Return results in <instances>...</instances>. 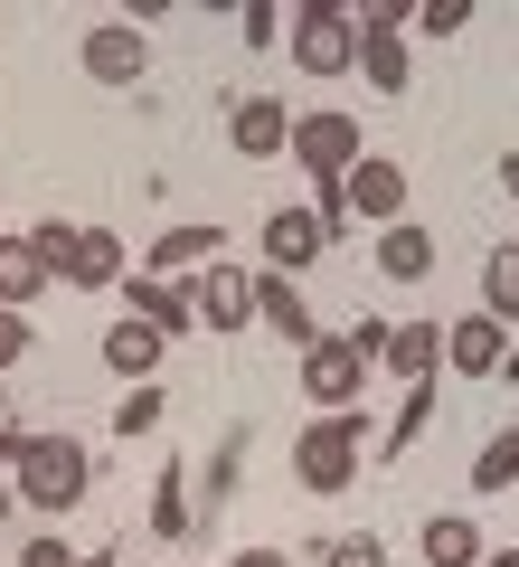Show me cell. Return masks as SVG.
<instances>
[{
  "mask_svg": "<svg viewBox=\"0 0 519 567\" xmlns=\"http://www.w3.org/2000/svg\"><path fill=\"white\" fill-rule=\"evenodd\" d=\"M302 162V181H350V162H360V114H340V104H321V114H293V142H283Z\"/></svg>",
  "mask_w": 519,
  "mask_h": 567,
  "instance_id": "5",
  "label": "cell"
},
{
  "mask_svg": "<svg viewBox=\"0 0 519 567\" xmlns=\"http://www.w3.org/2000/svg\"><path fill=\"white\" fill-rule=\"evenodd\" d=\"M237 464H246V425H227V435H218V454H208V473H199V483H208V502H227V492H237Z\"/></svg>",
  "mask_w": 519,
  "mask_h": 567,
  "instance_id": "28",
  "label": "cell"
},
{
  "mask_svg": "<svg viewBox=\"0 0 519 567\" xmlns=\"http://www.w3.org/2000/svg\"><path fill=\"white\" fill-rule=\"evenodd\" d=\"M463 20H473V0H416V29H425V39H454Z\"/></svg>",
  "mask_w": 519,
  "mask_h": 567,
  "instance_id": "32",
  "label": "cell"
},
{
  "mask_svg": "<svg viewBox=\"0 0 519 567\" xmlns=\"http://www.w3.org/2000/svg\"><path fill=\"white\" fill-rule=\"evenodd\" d=\"M237 29H246V48H283V10L274 0H237Z\"/></svg>",
  "mask_w": 519,
  "mask_h": 567,
  "instance_id": "30",
  "label": "cell"
},
{
  "mask_svg": "<svg viewBox=\"0 0 519 567\" xmlns=\"http://www.w3.org/2000/svg\"><path fill=\"white\" fill-rule=\"evenodd\" d=\"M444 360H454V379H500L510 331H500L491 312H463V322H444Z\"/></svg>",
  "mask_w": 519,
  "mask_h": 567,
  "instance_id": "14",
  "label": "cell"
},
{
  "mask_svg": "<svg viewBox=\"0 0 519 567\" xmlns=\"http://www.w3.org/2000/svg\"><path fill=\"white\" fill-rule=\"evenodd\" d=\"M160 416H170V398H160V379H152V388H133V398L114 406V435H152Z\"/></svg>",
  "mask_w": 519,
  "mask_h": 567,
  "instance_id": "29",
  "label": "cell"
},
{
  "mask_svg": "<svg viewBox=\"0 0 519 567\" xmlns=\"http://www.w3.org/2000/svg\"><path fill=\"white\" fill-rule=\"evenodd\" d=\"M227 142H237V162H274L283 142H293V104H283V95H237Z\"/></svg>",
  "mask_w": 519,
  "mask_h": 567,
  "instance_id": "11",
  "label": "cell"
},
{
  "mask_svg": "<svg viewBox=\"0 0 519 567\" xmlns=\"http://www.w3.org/2000/svg\"><path fill=\"white\" fill-rule=\"evenodd\" d=\"M189 312H199V331H246L256 322V275H246V265H199V275H189Z\"/></svg>",
  "mask_w": 519,
  "mask_h": 567,
  "instance_id": "7",
  "label": "cell"
},
{
  "mask_svg": "<svg viewBox=\"0 0 519 567\" xmlns=\"http://www.w3.org/2000/svg\"><path fill=\"white\" fill-rule=\"evenodd\" d=\"M387 379H397V388H416V379H435V369H444V322H397V331H387Z\"/></svg>",
  "mask_w": 519,
  "mask_h": 567,
  "instance_id": "16",
  "label": "cell"
},
{
  "mask_svg": "<svg viewBox=\"0 0 519 567\" xmlns=\"http://www.w3.org/2000/svg\"><path fill=\"white\" fill-rule=\"evenodd\" d=\"M378 275H387V284H425V275H435V237H425L416 218L378 227Z\"/></svg>",
  "mask_w": 519,
  "mask_h": 567,
  "instance_id": "18",
  "label": "cell"
},
{
  "mask_svg": "<svg viewBox=\"0 0 519 567\" xmlns=\"http://www.w3.org/2000/svg\"><path fill=\"white\" fill-rule=\"evenodd\" d=\"M500 189H510V199H519V152H500Z\"/></svg>",
  "mask_w": 519,
  "mask_h": 567,
  "instance_id": "36",
  "label": "cell"
},
{
  "mask_svg": "<svg viewBox=\"0 0 519 567\" xmlns=\"http://www.w3.org/2000/svg\"><path fill=\"white\" fill-rule=\"evenodd\" d=\"M256 322L274 331V341H293V350L321 341V322H312V303H302V284H293V275H256Z\"/></svg>",
  "mask_w": 519,
  "mask_h": 567,
  "instance_id": "15",
  "label": "cell"
},
{
  "mask_svg": "<svg viewBox=\"0 0 519 567\" xmlns=\"http://www.w3.org/2000/svg\"><path fill=\"white\" fill-rule=\"evenodd\" d=\"M227 567H293V548H237Z\"/></svg>",
  "mask_w": 519,
  "mask_h": 567,
  "instance_id": "35",
  "label": "cell"
},
{
  "mask_svg": "<svg viewBox=\"0 0 519 567\" xmlns=\"http://www.w3.org/2000/svg\"><path fill=\"white\" fill-rule=\"evenodd\" d=\"M283 58L302 66V76H340V66H360V29H350V0H302V10H283Z\"/></svg>",
  "mask_w": 519,
  "mask_h": 567,
  "instance_id": "4",
  "label": "cell"
},
{
  "mask_svg": "<svg viewBox=\"0 0 519 567\" xmlns=\"http://www.w3.org/2000/svg\"><path fill=\"white\" fill-rule=\"evenodd\" d=\"M340 189H350V218H369V227H397L406 218V162H387V152H360Z\"/></svg>",
  "mask_w": 519,
  "mask_h": 567,
  "instance_id": "9",
  "label": "cell"
},
{
  "mask_svg": "<svg viewBox=\"0 0 519 567\" xmlns=\"http://www.w3.org/2000/svg\"><path fill=\"white\" fill-rule=\"evenodd\" d=\"M20 454H29V425H10V416H0V473H20Z\"/></svg>",
  "mask_w": 519,
  "mask_h": 567,
  "instance_id": "34",
  "label": "cell"
},
{
  "mask_svg": "<svg viewBox=\"0 0 519 567\" xmlns=\"http://www.w3.org/2000/svg\"><path fill=\"white\" fill-rule=\"evenodd\" d=\"M76 66L95 85H142V76H152V39H142L133 20H95V29H85V48H76Z\"/></svg>",
  "mask_w": 519,
  "mask_h": 567,
  "instance_id": "8",
  "label": "cell"
},
{
  "mask_svg": "<svg viewBox=\"0 0 519 567\" xmlns=\"http://www.w3.org/2000/svg\"><path fill=\"white\" fill-rule=\"evenodd\" d=\"M39 293H48V265H39V246H29V237H0V303H10V312H29Z\"/></svg>",
  "mask_w": 519,
  "mask_h": 567,
  "instance_id": "20",
  "label": "cell"
},
{
  "mask_svg": "<svg viewBox=\"0 0 519 567\" xmlns=\"http://www.w3.org/2000/svg\"><path fill=\"white\" fill-rule=\"evenodd\" d=\"M152 539H160V548L189 539V464H160V473H152Z\"/></svg>",
  "mask_w": 519,
  "mask_h": 567,
  "instance_id": "19",
  "label": "cell"
},
{
  "mask_svg": "<svg viewBox=\"0 0 519 567\" xmlns=\"http://www.w3.org/2000/svg\"><path fill=\"white\" fill-rule=\"evenodd\" d=\"M10 511H20V492H10V473H0V520H10Z\"/></svg>",
  "mask_w": 519,
  "mask_h": 567,
  "instance_id": "38",
  "label": "cell"
},
{
  "mask_svg": "<svg viewBox=\"0 0 519 567\" xmlns=\"http://www.w3.org/2000/svg\"><path fill=\"white\" fill-rule=\"evenodd\" d=\"M0 416H10V398H0Z\"/></svg>",
  "mask_w": 519,
  "mask_h": 567,
  "instance_id": "40",
  "label": "cell"
},
{
  "mask_svg": "<svg viewBox=\"0 0 519 567\" xmlns=\"http://www.w3.org/2000/svg\"><path fill=\"white\" fill-rule=\"evenodd\" d=\"M481 312H491L500 331L519 322V246H491V256H481Z\"/></svg>",
  "mask_w": 519,
  "mask_h": 567,
  "instance_id": "23",
  "label": "cell"
},
{
  "mask_svg": "<svg viewBox=\"0 0 519 567\" xmlns=\"http://www.w3.org/2000/svg\"><path fill=\"white\" fill-rule=\"evenodd\" d=\"M481 567H519V548H481Z\"/></svg>",
  "mask_w": 519,
  "mask_h": 567,
  "instance_id": "37",
  "label": "cell"
},
{
  "mask_svg": "<svg viewBox=\"0 0 519 567\" xmlns=\"http://www.w3.org/2000/svg\"><path fill=\"white\" fill-rule=\"evenodd\" d=\"M312 558L321 567H387V548H378V529H340V539H312Z\"/></svg>",
  "mask_w": 519,
  "mask_h": 567,
  "instance_id": "27",
  "label": "cell"
},
{
  "mask_svg": "<svg viewBox=\"0 0 519 567\" xmlns=\"http://www.w3.org/2000/svg\"><path fill=\"white\" fill-rule=\"evenodd\" d=\"M256 237H264V275H312V265H321V246H331L312 208H274V218H264Z\"/></svg>",
  "mask_w": 519,
  "mask_h": 567,
  "instance_id": "12",
  "label": "cell"
},
{
  "mask_svg": "<svg viewBox=\"0 0 519 567\" xmlns=\"http://www.w3.org/2000/svg\"><path fill=\"white\" fill-rule=\"evenodd\" d=\"M20 567H123V548H66L58 529H39V539H20Z\"/></svg>",
  "mask_w": 519,
  "mask_h": 567,
  "instance_id": "26",
  "label": "cell"
},
{
  "mask_svg": "<svg viewBox=\"0 0 519 567\" xmlns=\"http://www.w3.org/2000/svg\"><path fill=\"white\" fill-rule=\"evenodd\" d=\"M29 341H39V331H29V312H10V303H0V379H10V369L29 360Z\"/></svg>",
  "mask_w": 519,
  "mask_h": 567,
  "instance_id": "31",
  "label": "cell"
},
{
  "mask_svg": "<svg viewBox=\"0 0 519 567\" xmlns=\"http://www.w3.org/2000/svg\"><path fill=\"white\" fill-rule=\"evenodd\" d=\"M500 379H510V388H519V350H510V360H500Z\"/></svg>",
  "mask_w": 519,
  "mask_h": 567,
  "instance_id": "39",
  "label": "cell"
},
{
  "mask_svg": "<svg viewBox=\"0 0 519 567\" xmlns=\"http://www.w3.org/2000/svg\"><path fill=\"white\" fill-rule=\"evenodd\" d=\"M360 29V20H350ZM360 76L378 85V95H406V39H387V29H360Z\"/></svg>",
  "mask_w": 519,
  "mask_h": 567,
  "instance_id": "24",
  "label": "cell"
},
{
  "mask_svg": "<svg viewBox=\"0 0 519 567\" xmlns=\"http://www.w3.org/2000/svg\"><path fill=\"white\" fill-rule=\"evenodd\" d=\"M360 445H369V406H340V416H312L293 435V473H302V492H350L360 483Z\"/></svg>",
  "mask_w": 519,
  "mask_h": 567,
  "instance_id": "3",
  "label": "cell"
},
{
  "mask_svg": "<svg viewBox=\"0 0 519 567\" xmlns=\"http://www.w3.org/2000/svg\"><path fill=\"white\" fill-rule=\"evenodd\" d=\"M114 293L133 303V322H152V331H160V341L199 331V312H189V284H160V275H142V265H133V275H123Z\"/></svg>",
  "mask_w": 519,
  "mask_h": 567,
  "instance_id": "13",
  "label": "cell"
},
{
  "mask_svg": "<svg viewBox=\"0 0 519 567\" xmlns=\"http://www.w3.org/2000/svg\"><path fill=\"white\" fill-rule=\"evenodd\" d=\"M510 483H519V425H500L491 445L473 454V492H481V502H500Z\"/></svg>",
  "mask_w": 519,
  "mask_h": 567,
  "instance_id": "25",
  "label": "cell"
},
{
  "mask_svg": "<svg viewBox=\"0 0 519 567\" xmlns=\"http://www.w3.org/2000/svg\"><path fill=\"white\" fill-rule=\"evenodd\" d=\"M160 350H170V341H160L152 322H114V331H104V369H114V379H133V388L160 379Z\"/></svg>",
  "mask_w": 519,
  "mask_h": 567,
  "instance_id": "17",
  "label": "cell"
},
{
  "mask_svg": "<svg viewBox=\"0 0 519 567\" xmlns=\"http://www.w3.org/2000/svg\"><path fill=\"white\" fill-rule=\"evenodd\" d=\"M435 398H444L435 379H416V388H397V425H387V435H378V464H397V454L416 445L425 425H435Z\"/></svg>",
  "mask_w": 519,
  "mask_h": 567,
  "instance_id": "22",
  "label": "cell"
},
{
  "mask_svg": "<svg viewBox=\"0 0 519 567\" xmlns=\"http://www.w3.org/2000/svg\"><path fill=\"white\" fill-rule=\"evenodd\" d=\"M387 331H397V322H378V312H369V322H350V331H340V341H350V350H360L369 369H378V360H387Z\"/></svg>",
  "mask_w": 519,
  "mask_h": 567,
  "instance_id": "33",
  "label": "cell"
},
{
  "mask_svg": "<svg viewBox=\"0 0 519 567\" xmlns=\"http://www.w3.org/2000/svg\"><path fill=\"white\" fill-rule=\"evenodd\" d=\"M227 256V227H208V218H180V227H160L152 237V256H142V275H199V265H218Z\"/></svg>",
  "mask_w": 519,
  "mask_h": 567,
  "instance_id": "10",
  "label": "cell"
},
{
  "mask_svg": "<svg viewBox=\"0 0 519 567\" xmlns=\"http://www.w3.org/2000/svg\"><path fill=\"white\" fill-rule=\"evenodd\" d=\"M29 246H39L48 284H76V293H114L123 275H133V246L114 237V227H76V218H39L29 227Z\"/></svg>",
  "mask_w": 519,
  "mask_h": 567,
  "instance_id": "1",
  "label": "cell"
},
{
  "mask_svg": "<svg viewBox=\"0 0 519 567\" xmlns=\"http://www.w3.org/2000/svg\"><path fill=\"white\" fill-rule=\"evenodd\" d=\"M302 398H321V416H340V406H360L369 398V360L340 331H321L312 350H302Z\"/></svg>",
  "mask_w": 519,
  "mask_h": 567,
  "instance_id": "6",
  "label": "cell"
},
{
  "mask_svg": "<svg viewBox=\"0 0 519 567\" xmlns=\"http://www.w3.org/2000/svg\"><path fill=\"white\" fill-rule=\"evenodd\" d=\"M416 548H425V567H481V529L463 520V511H435Z\"/></svg>",
  "mask_w": 519,
  "mask_h": 567,
  "instance_id": "21",
  "label": "cell"
},
{
  "mask_svg": "<svg viewBox=\"0 0 519 567\" xmlns=\"http://www.w3.org/2000/svg\"><path fill=\"white\" fill-rule=\"evenodd\" d=\"M10 492H20V511H48V520H58V511H76L85 492H95V454H85L76 435H29Z\"/></svg>",
  "mask_w": 519,
  "mask_h": 567,
  "instance_id": "2",
  "label": "cell"
}]
</instances>
